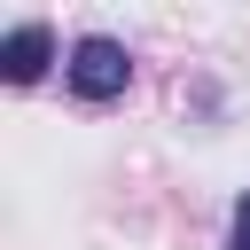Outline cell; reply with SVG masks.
<instances>
[{
    "label": "cell",
    "instance_id": "6da1fadb",
    "mask_svg": "<svg viewBox=\"0 0 250 250\" xmlns=\"http://www.w3.org/2000/svg\"><path fill=\"white\" fill-rule=\"evenodd\" d=\"M62 78H70V94H78V102H117V94H125V78H133V55H125L117 39H102V31H94V39H78V47H70Z\"/></svg>",
    "mask_w": 250,
    "mask_h": 250
},
{
    "label": "cell",
    "instance_id": "7a4b0ae2",
    "mask_svg": "<svg viewBox=\"0 0 250 250\" xmlns=\"http://www.w3.org/2000/svg\"><path fill=\"white\" fill-rule=\"evenodd\" d=\"M47 62H55V31H47V23H16L8 47H0V78H8V86H31Z\"/></svg>",
    "mask_w": 250,
    "mask_h": 250
},
{
    "label": "cell",
    "instance_id": "3957f363",
    "mask_svg": "<svg viewBox=\"0 0 250 250\" xmlns=\"http://www.w3.org/2000/svg\"><path fill=\"white\" fill-rule=\"evenodd\" d=\"M227 250H250V195L234 203V227H227Z\"/></svg>",
    "mask_w": 250,
    "mask_h": 250
}]
</instances>
